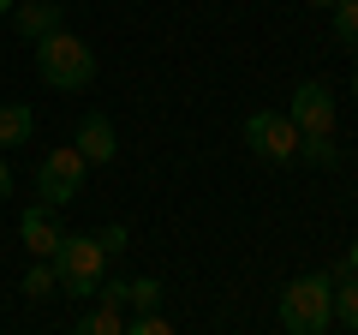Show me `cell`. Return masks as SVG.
Masks as SVG:
<instances>
[{
	"label": "cell",
	"instance_id": "cell-21",
	"mask_svg": "<svg viewBox=\"0 0 358 335\" xmlns=\"http://www.w3.org/2000/svg\"><path fill=\"white\" fill-rule=\"evenodd\" d=\"M13 6H18V0H0V18H6V13H13Z\"/></svg>",
	"mask_w": 358,
	"mask_h": 335
},
{
	"label": "cell",
	"instance_id": "cell-6",
	"mask_svg": "<svg viewBox=\"0 0 358 335\" xmlns=\"http://www.w3.org/2000/svg\"><path fill=\"white\" fill-rule=\"evenodd\" d=\"M287 120L299 126V138H334V90L322 78H305L287 102Z\"/></svg>",
	"mask_w": 358,
	"mask_h": 335
},
{
	"label": "cell",
	"instance_id": "cell-1",
	"mask_svg": "<svg viewBox=\"0 0 358 335\" xmlns=\"http://www.w3.org/2000/svg\"><path fill=\"white\" fill-rule=\"evenodd\" d=\"M287 335H329L334 329V275L329 270H310V275H293L281 287V306H275Z\"/></svg>",
	"mask_w": 358,
	"mask_h": 335
},
{
	"label": "cell",
	"instance_id": "cell-20",
	"mask_svg": "<svg viewBox=\"0 0 358 335\" xmlns=\"http://www.w3.org/2000/svg\"><path fill=\"white\" fill-rule=\"evenodd\" d=\"M6 192H13V156L0 150V198H6Z\"/></svg>",
	"mask_w": 358,
	"mask_h": 335
},
{
	"label": "cell",
	"instance_id": "cell-10",
	"mask_svg": "<svg viewBox=\"0 0 358 335\" xmlns=\"http://www.w3.org/2000/svg\"><path fill=\"white\" fill-rule=\"evenodd\" d=\"M30 132H36V114L24 102H0V150H18Z\"/></svg>",
	"mask_w": 358,
	"mask_h": 335
},
{
	"label": "cell",
	"instance_id": "cell-9",
	"mask_svg": "<svg viewBox=\"0 0 358 335\" xmlns=\"http://www.w3.org/2000/svg\"><path fill=\"white\" fill-rule=\"evenodd\" d=\"M18 240L30 245V258H54L60 252V221H54V210H42V204H30L24 216H18Z\"/></svg>",
	"mask_w": 358,
	"mask_h": 335
},
{
	"label": "cell",
	"instance_id": "cell-11",
	"mask_svg": "<svg viewBox=\"0 0 358 335\" xmlns=\"http://www.w3.org/2000/svg\"><path fill=\"white\" fill-rule=\"evenodd\" d=\"M329 275H334V323H346L358 335V275L346 270H329Z\"/></svg>",
	"mask_w": 358,
	"mask_h": 335
},
{
	"label": "cell",
	"instance_id": "cell-16",
	"mask_svg": "<svg viewBox=\"0 0 358 335\" xmlns=\"http://www.w3.org/2000/svg\"><path fill=\"white\" fill-rule=\"evenodd\" d=\"M299 162H310V168H341V150H334V138H299Z\"/></svg>",
	"mask_w": 358,
	"mask_h": 335
},
{
	"label": "cell",
	"instance_id": "cell-14",
	"mask_svg": "<svg viewBox=\"0 0 358 335\" xmlns=\"http://www.w3.org/2000/svg\"><path fill=\"white\" fill-rule=\"evenodd\" d=\"M329 25H334V36H341L346 48H358V0H334V6H329Z\"/></svg>",
	"mask_w": 358,
	"mask_h": 335
},
{
	"label": "cell",
	"instance_id": "cell-13",
	"mask_svg": "<svg viewBox=\"0 0 358 335\" xmlns=\"http://www.w3.org/2000/svg\"><path fill=\"white\" fill-rule=\"evenodd\" d=\"M162 294H167V287L155 282V275H131V282H126V306L138 311V317H143V311H162Z\"/></svg>",
	"mask_w": 358,
	"mask_h": 335
},
{
	"label": "cell",
	"instance_id": "cell-8",
	"mask_svg": "<svg viewBox=\"0 0 358 335\" xmlns=\"http://www.w3.org/2000/svg\"><path fill=\"white\" fill-rule=\"evenodd\" d=\"M13 30L24 42H42L54 30H66V6L60 0H24V6H13Z\"/></svg>",
	"mask_w": 358,
	"mask_h": 335
},
{
	"label": "cell",
	"instance_id": "cell-3",
	"mask_svg": "<svg viewBox=\"0 0 358 335\" xmlns=\"http://www.w3.org/2000/svg\"><path fill=\"white\" fill-rule=\"evenodd\" d=\"M48 264H54V275H60V294H72V299H90L108 282V252H102L96 233H66Z\"/></svg>",
	"mask_w": 358,
	"mask_h": 335
},
{
	"label": "cell",
	"instance_id": "cell-18",
	"mask_svg": "<svg viewBox=\"0 0 358 335\" xmlns=\"http://www.w3.org/2000/svg\"><path fill=\"white\" fill-rule=\"evenodd\" d=\"M96 240H102V252H108V258H120V252L131 245V228H126V221H108V228L96 233Z\"/></svg>",
	"mask_w": 358,
	"mask_h": 335
},
{
	"label": "cell",
	"instance_id": "cell-22",
	"mask_svg": "<svg viewBox=\"0 0 358 335\" xmlns=\"http://www.w3.org/2000/svg\"><path fill=\"white\" fill-rule=\"evenodd\" d=\"M305 6H322V13H329V6H334V0H305Z\"/></svg>",
	"mask_w": 358,
	"mask_h": 335
},
{
	"label": "cell",
	"instance_id": "cell-12",
	"mask_svg": "<svg viewBox=\"0 0 358 335\" xmlns=\"http://www.w3.org/2000/svg\"><path fill=\"white\" fill-rule=\"evenodd\" d=\"M72 335H126V317H120V306H96L72 323Z\"/></svg>",
	"mask_w": 358,
	"mask_h": 335
},
{
	"label": "cell",
	"instance_id": "cell-4",
	"mask_svg": "<svg viewBox=\"0 0 358 335\" xmlns=\"http://www.w3.org/2000/svg\"><path fill=\"white\" fill-rule=\"evenodd\" d=\"M84 174H90V162L78 156V144L48 150V156L36 162V204H42V210H66L78 192H84Z\"/></svg>",
	"mask_w": 358,
	"mask_h": 335
},
{
	"label": "cell",
	"instance_id": "cell-17",
	"mask_svg": "<svg viewBox=\"0 0 358 335\" xmlns=\"http://www.w3.org/2000/svg\"><path fill=\"white\" fill-rule=\"evenodd\" d=\"M126 335H179V329L162 317V311H143V317H131V323H126Z\"/></svg>",
	"mask_w": 358,
	"mask_h": 335
},
{
	"label": "cell",
	"instance_id": "cell-7",
	"mask_svg": "<svg viewBox=\"0 0 358 335\" xmlns=\"http://www.w3.org/2000/svg\"><path fill=\"white\" fill-rule=\"evenodd\" d=\"M72 144H78V156H84L90 168H108L120 156V138H114V120L96 108V114H84L78 120V132H72Z\"/></svg>",
	"mask_w": 358,
	"mask_h": 335
},
{
	"label": "cell",
	"instance_id": "cell-15",
	"mask_svg": "<svg viewBox=\"0 0 358 335\" xmlns=\"http://www.w3.org/2000/svg\"><path fill=\"white\" fill-rule=\"evenodd\" d=\"M18 287H24L30 299H48L54 287H60V275H54V264H48V258H36V264L24 270V282H18Z\"/></svg>",
	"mask_w": 358,
	"mask_h": 335
},
{
	"label": "cell",
	"instance_id": "cell-23",
	"mask_svg": "<svg viewBox=\"0 0 358 335\" xmlns=\"http://www.w3.org/2000/svg\"><path fill=\"white\" fill-rule=\"evenodd\" d=\"M352 102H358V66H352Z\"/></svg>",
	"mask_w": 358,
	"mask_h": 335
},
{
	"label": "cell",
	"instance_id": "cell-5",
	"mask_svg": "<svg viewBox=\"0 0 358 335\" xmlns=\"http://www.w3.org/2000/svg\"><path fill=\"white\" fill-rule=\"evenodd\" d=\"M239 132L251 144V156H263V162H299V126L275 108H251Z\"/></svg>",
	"mask_w": 358,
	"mask_h": 335
},
{
	"label": "cell",
	"instance_id": "cell-19",
	"mask_svg": "<svg viewBox=\"0 0 358 335\" xmlns=\"http://www.w3.org/2000/svg\"><path fill=\"white\" fill-rule=\"evenodd\" d=\"M334 270H346V275H358V233H352V245H346V258L334 264Z\"/></svg>",
	"mask_w": 358,
	"mask_h": 335
},
{
	"label": "cell",
	"instance_id": "cell-2",
	"mask_svg": "<svg viewBox=\"0 0 358 335\" xmlns=\"http://www.w3.org/2000/svg\"><path fill=\"white\" fill-rule=\"evenodd\" d=\"M30 48H36V78L48 90H84L96 78V48L84 36H72V30H54V36L30 42Z\"/></svg>",
	"mask_w": 358,
	"mask_h": 335
}]
</instances>
